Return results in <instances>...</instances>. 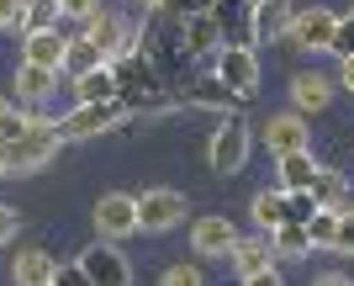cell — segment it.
<instances>
[{
  "label": "cell",
  "mask_w": 354,
  "mask_h": 286,
  "mask_svg": "<svg viewBox=\"0 0 354 286\" xmlns=\"http://www.w3.org/2000/svg\"><path fill=\"white\" fill-rule=\"evenodd\" d=\"M111 80H117V101L127 117H143V111H169V96H164L159 69L143 59V53H127V59L111 64Z\"/></svg>",
  "instance_id": "obj_1"
},
{
  "label": "cell",
  "mask_w": 354,
  "mask_h": 286,
  "mask_svg": "<svg viewBox=\"0 0 354 286\" xmlns=\"http://www.w3.org/2000/svg\"><path fill=\"white\" fill-rule=\"evenodd\" d=\"M64 149V138H59V122H43V117H32V127L16 143H6V181L11 175H37L43 165H53Z\"/></svg>",
  "instance_id": "obj_2"
},
{
  "label": "cell",
  "mask_w": 354,
  "mask_h": 286,
  "mask_svg": "<svg viewBox=\"0 0 354 286\" xmlns=\"http://www.w3.org/2000/svg\"><path fill=\"white\" fill-rule=\"evenodd\" d=\"M249 138H254V127H249V117H243V111L222 117L217 133H212V149H207L212 175H238V170L249 165Z\"/></svg>",
  "instance_id": "obj_3"
},
{
  "label": "cell",
  "mask_w": 354,
  "mask_h": 286,
  "mask_svg": "<svg viewBox=\"0 0 354 286\" xmlns=\"http://www.w3.org/2000/svg\"><path fill=\"white\" fill-rule=\"evenodd\" d=\"M95 53H101L106 64H117V59H127V53H138V32L122 21L117 11H95V16H85V32H80Z\"/></svg>",
  "instance_id": "obj_4"
},
{
  "label": "cell",
  "mask_w": 354,
  "mask_h": 286,
  "mask_svg": "<svg viewBox=\"0 0 354 286\" xmlns=\"http://www.w3.org/2000/svg\"><path fill=\"white\" fill-rule=\"evenodd\" d=\"M133 207H138V233H169V228H180L191 217L180 191H143L133 196Z\"/></svg>",
  "instance_id": "obj_5"
},
{
  "label": "cell",
  "mask_w": 354,
  "mask_h": 286,
  "mask_svg": "<svg viewBox=\"0 0 354 286\" xmlns=\"http://www.w3.org/2000/svg\"><path fill=\"white\" fill-rule=\"evenodd\" d=\"M217 85L227 96L249 106L254 91H259V59H254V48H222L217 53Z\"/></svg>",
  "instance_id": "obj_6"
},
{
  "label": "cell",
  "mask_w": 354,
  "mask_h": 286,
  "mask_svg": "<svg viewBox=\"0 0 354 286\" xmlns=\"http://www.w3.org/2000/svg\"><path fill=\"white\" fill-rule=\"evenodd\" d=\"M74 265H80V276H85L90 286H133V265H127V255H122L117 244L95 239Z\"/></svg>",
  "instance_id": "obj_7"
},
{
  "label": "cell",
  "mask_w": 354,
  "mask_h": 286,
  "mask_svg": "<svg viewBox=\"0 0 354 286\" xmlns=\"http://www.w3.org/2000/svg\"><path fill=\"white\" fill-rule=\"evenodd\" d=\"M127 122V111H122V101H95V106H74L69 117L59 122V138L64 143H74V138H101L111 133V127H122Z\"/></svg>",
  "instance_id": "obj_8"
},
{
  "label": "cell",
  "mask_w": 354,
  "mask_h": 286,
  "mask_svg": "<svg viewBox=\"0 0 354 286\" xmlns=\"http://www.w3.org/2000/svg\"><path fill=\"white\" fill-rule=\"evenodd\" d=\"M138 233V207L127 191H106L101 202H95V239L101 244H122Z\"/></svg>",
  "instance_id": "obj_9"
},
{
  "label": "cell",
  "mask_w": 354,
  "mask_h": 286,
  "mask_svg": "<svg viewBox=\"0 0 354 286\" xmlns=\"http://www.w3.org/2000/svg\"><path fill=\"white\" fill-rule=\"evenodd\" d=\"M212 27H217L222 48H254L259 37H254V6L249 0H212L207 6Z\"/></svg>",
  "instance_id": "obj_10"
},
{
  "label": "cell",
  "mask_w": 354,
  "mask_h": 286,
  "mask_svg": "<svg viewBox=\"0 0 354 286\" xmlns=\"http://www.w3.org/2000/svg\"><path fill=\"white\" fill-rule=\"evenodd\" d=\"M233 244H238V228H233V217H222V212H207V217L191 223V255L196 260H227Z\"/></svg>",
  "instance_id": "obj_11"
},
{
  "label": "cell",
  "mask_w": 354,
  "mask_h": 286,
  "mask_svg": "<svg viewBox=\"0 0 354 286\" xmlns=\"http://www.w3.org/2000/svg\"><path fill=\"white\" fill-rule=\"evenodd\" d=\"M333 27H339V16L328 11V6H301L286 37H291L301 53H328V43H333Z\"/></svg>",
  "instance_id": "obj_12"
},
{
  "label": "cell",
  "mask_w": 354,
  "mask_h": 286,
  "mask_svg": "<svg viewBox=\"0 0 354 286\" xmlns=\"http://www.w3.org/2000/svg\"><path fill=\"white\" fill-rule=\"evenodd\" d=\"M64 48H69V37H64L59 27H48V32H27V37H21V64H32V69H48V75H59V69H64Z\"/></svg>",
  "instance_id": "obj_13"
},
{
  "label": "cell",
  "mask_w": 354,
  "mask_h": 286,
  "mask_svg": "<svg viewBox=\"0 0 354 286\" xmlns=\"http://www.w3.org/2000/svg\"><path fill=\"white\" fill-rule=\"evenodd\" d=\"M333 80L317 75V69H301V75H291V106L296 117H312V111H328V101H333Z\"/></svg>",
  "instance_id": "obj_14"
},
{
  "label": "cell",
  "mask_w": 354,
  "mask_h": 286,
  "mask_svg": "<svg viewBox=\"0 0 354 286\" xmlns=\"http://www.w3.org/2000/svg\"><path fill=\"white\" fill-rule=\"evenodd\" d=\"M265 143H270V154H275V159H281V154H296V149H312L307 117H296V111H281V117H270Z\"/></svg>",
  "instance_id": "obj_15"
},
{
  "label": "cell",
  "mask_w": 354,
  "mask_h": 286,
  "mask_svg": "<svg viewBox=\"0 0 354 286\" xmlns=\"http://www.w3.org/2000/svg\"><path fill=\"white\" fill-rule=\"evenodd\" d=\"M227 265H233L238 276H259V271H270L275 265V249H270V233H238V244L227 249Z\"/></svg>",
  "instance_id": "obj_16"
},
{
  "label": "cell",
  "mask_w": 354,
  "mask_h": 286,
  "mask_svg": "<svg viewBox=\"0 0 354 286\" xmlns=\"http://www.w3.org/2000/svg\"><path fill=\"white\" fill-rule=\"evenodd\" d=\"M180 48H185V59H217L222 37H217V27H212V16H191V21H180Z\"/></svg>",
  "instance_id": "obj_17"
},
{
  "label": "cell",
  "mask_w": 354,
  "mask_h": 286,
  "mask_svg": "<svg viewBox=\"0 0 354 286\" xmlns=\"http://www.w3.org/2000/svg\"><path fill=\"white\" fill-rule=\"evenodd\" d=\"M296 21V6L291 0H259L254 6V37H270V43H281L286 32Z\"/></svg>",
  "instance_id": "obj_18"
},
{
  "label": "cell",
  "mask_w": 354,
  "mask_h": 286,
  "mask_svg": "<svg viewBox=\"0 0 354 286\" xmlns=\"http://www.w3.org/2000/svg\"><path fill=\"white\" fill-rule=\"evenodd\" d=\"M312 202H317V212H349V175H339V170H323L317 165V181H312Z\"/></svg>",
  "instance_id": "obj_19"
},
{
  "label": "cell",
  "mask_w": 354,
  "mask_h": 286,
  "mask_svg": "<svg viewBox=\"0 0 354 286\" xmlns=\"http://www.w3.org/2000/svg\"><path fill=\"white\" fill-rule=\"evenodd\" d=\"M275 170H281V191H312V181H317V159H312V149L281 154Z\"/></svg>",
  "instance_id": "obj_20"
},
{
  "label": "cell",
  "mask_w": 354,
  "mask_h": 286,
  "mask_svg": "<svg viewBox=\"0 0 354 286\" xmlns=\"http://www.w3.org/2000/svg\"><path fill=\"white\" fill-rule=\"evenodd\" d=\"M53 265L59 260L48 249H21L16 255V286H53Z\"/></svg>",
  "instance_id": "obj_21"
},
{
  "label": "cell",
  "mask_w": 354,
  "mask_h": 286,
  "mask_svg": "<svg viewBox=\"0 0 354 286\" xmlns=\"http://www.w3.org/2000/svg\"><path fill=\"white\" fill-rule=\"evenodd\" d=\"M74 101H80V106L117 101V80H111V64H101V69H90V75L74 80Z\"/></svg>",
  "instance_id": "obj_22"
},
{
  "label": "cell",
  "mask_w": 354,
  "mask_h": 286,
  "mask_svg": "<svg viewBox=\"0 0 354 286\" xmlns=\"http://www.w3.org/2000/svg\"><path fill=\"white\" fill-rule=\"evenodd\" d=\"M53 85H59V75H48V69H32V64H21V69H16V96H21V101H48V96H53Z\"/></svg>",
  "instance_id": "obj_23"
},
{
  "label": "cell",
  "mask_w": 354,
  "mask_h": 286,
  "mask_svg": "<svg viewBox=\"0 0 354 286\" xmlns=\"http://www.w3.org/2000/svg\"><path fill=\"white\" fill-rule=\"evenodd\" d=\"M270 249H275V260H307L312 255V239H307V228L286 223V228L270 233Z\"/></svg>",
  "instance_id": "obj_24"
},
{
  "label": "cell",
  "mask_w": 354,
  "mask_h": 286,
  "mask_svg": "<svg viewBox=\"0 0 354 286\" xmlns=\"http://www.w3.org/2000/svg\"><path fill=\"white\" fill-rule=\"evenodd\" d=\"M101 53L85 43V37H69V48H64V69L59 75H69V80H80V75H90V69H101Z\"/></svg>",
  "instance_id": "obj_25"
},
{
  "label": "cell",
  "mask_w": 354,
  "mask_h": 286,
  "mask_svg": "<svg viewBox=\"0 0 354 286\" xmlns=\"http://www.w3.org/2000/svg\"><path fill=\"white\" fill-rule=\"evenodd\" d=\"M185 101H196V106H212V111H238V106H243L238 96H227V91L217 85V75H212V80H201V85H191V91H185Z\"/></svg>",
  "instance_id": "obj_26"
},
{
  "label": "cell",
  "mask_w": 354,
  "mask_h": 286,
  "mask_svg": "<svg viewBox=\"0 0 354 286\" xmlns=\"http://www.w3.org/2000/svg\"><path fill=\"white\" fill-rule=\"evenodd\" d=\"M254 223H259V233L286 228V202H281V191H259V196H254Z\"/></svg>",
  "instance_id": "obj_27"
},
{
  "label": "cell",
  "mask_w": 354,
  "mask_h": 286,
  "mask_svg": "<svg viewBox=\"0 0 354 286\" xmlns=\"http://www.w3.org/2000/svg\"><path fill=\"white\" fill-rule=\"evenodd\" d=\"M16 27H21V37H27V32L59 27V6H53V0H27V11H21V21H16Z\"/></svg>",
  "instance_id": "obj_28"
},
{
  "label": "cell",
  "mask_w": 354,
  "mask_h": 286,
  "mask_svg": "<svg viewBox=\"0 0 354 286\" xmlns=\"http://www.w3.org/2000/svg\"><path fill=\"white\" fill-rule=\"evenodd\" d=\"M27 127H32V111H21L16 101H6V96H0V143H16Z\"/></svg>",
  "instance_id": "obj_29"
},
{
  "label": "cell",
  "mask_w": 354,
  "mask_h": 286,
  "mask_svg": "<svg viewBox=\"0 0 354 286\" xmlns=\"http://www.w3.org/2000/svg\"><path fill=\"white\" fill-rule=\"evenodd\" d=\"M281 202H286V223H296V228H307L312 217H317L312 191H281Z\"/></svg>",
  "instance_id": "obj_30"
},
{
  "label": "cell",
  "mask_w": 354,
  "mask_h": 286,
  "mask_svg": "<svg viewBox=\"0 0 354 286\" xmlns=\"http://www.w3.org/2000/svg\"><path fill=\"white\" fill-rule=\"evenodd\" d=\"M212 0H153V11L164 16V21H191V16H207Z\"/></svg>",
  "instance_id": "obj_31"
},
{
  "label": "cell",
  "mask_w": 354,
  "mask_h": 286,
  "mask_svg": "<svg viewBox=\"0 0 354 286\" xmlns=\"http://www.w3.org/2000/svg\"><path fill=\"white\" fill-rule=\"evenodd\" d=\"M159 286H207V276H201V265H191V260H175V265H164Z\"/></svg>",
  "instance_id": "obj_32"
},
{
  "label": "cell",
  "mask_w": 354,
  "mask_h": 286,
  "mask_svg": "<svg viewBox=\"0 0 354 286\" xmlns=\"http://www.w3.org/2000/svg\"><path fill=\"white\" fill-rule=\"evenodd\" d=\"M333 233H339V212H317V217L307 223L312 249H333Z\"/></svg>",
  "instance_id": "obj_33"
},
{
  "label": "cell",
  "mask_w": 354,
  "mask_h": 286,
  "mask_svg": "<svg viewBox=\"0 0 354 286\" xmlns=\"http://www.w3.org/2000/svg\"><path fill=\"white\" fill-rule=\"evenodd\" d=\"M328 53H339V59H354V16H339V27H333V43Z\"/></svg>",
  "instance_id": "obj_34"
},
{
  "label": "cell",
  "mask_w": 354,
  "mask_h": 286,
  "mask_svg": "<svg viewBox=\"0 0 354 286\" xmlns=\"http://www.w3.org/2000/svg\"><path fill=\"white\" fill-rule=\"evenodd\" d=\"M333 249L339 255H354V207L339 212V233H333Z\"/></svg>",
  "instance_id": "obj_35"
},
{
  "label": "cell",
  "mask_w": 354,
  "mask_h": 286,
  "mask_svg": "<svg viewBox=\"0 0 354 286\" xmlns=\"http://www.w3.org/2000/svg\"><path fill=\"white\" fill-rule=\"evenodd\" d=\"M59 6V16H74V21H85V16L101 11V0H53Z\"/></svg>",
  "instance_id": "obj_36"
},
{
  "label": "cell",
  "mask_w": 354,
  "mask_h": 286,
  "mask_svg": "<svg viewBox=\"0 0 354 286\" xmlns=\"http://www.w3.org/2000/svg\"><path fill=\"white\" fill-rule=\"evenodd\" d=\"M53 286H90V281L80 276V265L69 260V265H53Z\"/></svg>",
  "instance_id": "obj_37"
},
{
  "label": "cell",
  "mask_w": 354,
  "mask_h": 286,
  "mask_svg": "<svg viewBox=\"0 0 354 286\" xmlns=\"http://www.w3.org/2000/svg\"><path fill=\"white\" fill-rule=\"evenodd\" d=\"M16 228H21L16 207H6V202H0V244H11V239H16Z\"/></svg>",
  "instance_id": "obj_38"
},
{
  "label": "cell",
  "mask_w": 354,
  "mask_h": 286,
  "mask_svg": "<svg viewBox=\"0 0 354 286\" xmlns=\"http://www.w3.org/2000/svg\"><path fill=\"white\" fill-rule=\"evenodd\" d=\"M21 11H27V0H0V27H16Z\"/></svg>",
  "instance_id": "obj_39"
},
{
  "label": "cell",
  "mask_w": 354,
  "mask_h": 286,
  "mask_svg": "<svg viewBox=\"0 0 354 286\" xmlns=\"http://www.w3.org/2000/svg\"><path fill=\"white\" fill-rule=\"evenodd\" d=\"M243 286H286V276L270 265V271H259V276H243Z\"/></svg>",
  "instance_id": "obj_40"
},
{
  "label": "cell",
  "mask_w": 354,
  "mask_h": 286,
  "mask_svg": "<svg viewBox=\"0 0 354 286\" xmlns=\"http://www.w3.org/2000/svg\"><path fill=\"white\" fill-rule=\"evenodd\" d=\"M333 85L354 96V59H339V80H333Z\"/></svg>",
  "instance_id": "obj_41"
},
{
  "label": "cell",
  "mask_w": 354,
  "mask_h": 286,
  "mask_svg": "<svg viewBox=\"0 0 354 286\" xmlns=\"http://www.w3.org/2000/svg\"><path fill=\"white\" fill-rule=\"evenodd\" d=\"M312 286H354L344 271H323V276H312Z\"/></svg>",
  "instance_id": "obj_42"
},
{
  "label": "cell",
  "mask_w": 354,
  "mask_h": 286,
  "mask_svg": "<svg viewBox=\"0 0 354 286\" xmlns=\"http://www.w3.org/2000/svg\"><path fill=\"white\" fill-rule=\"evenodd\" d=\"M0 181H6V143H0Z\"/></svg>",
  "instance_id": "obj_43"
},
{
  "label": "cell",
  "mask_w": 354,
  "mask_h": 286,
  "mask_svg": "<svg viewBox=\"0 0 354 286\" xmlns=\"http://www.w3.org/2000/svg\"><path fill=\"white\" fill-rule=\"evenodd\" d=\"M133 6H153V0H133Z\"/></svg>",
  "instance_id": "obj_44"
},
{
  "label": "cell",
  "mask_w": 354,
  "mask_h": 286,
  "mask_svg": "<svg viewBox=\"0 0 354 286\" xmlns=\"http://www.w3.org/2000/svg\"><path fill=\"white\" fill-rule=\"evenodd\" d=\"M249 6H259V0H249Z\"/></svg>",
  "instance_id": "obj_45"
}]
</instances>
